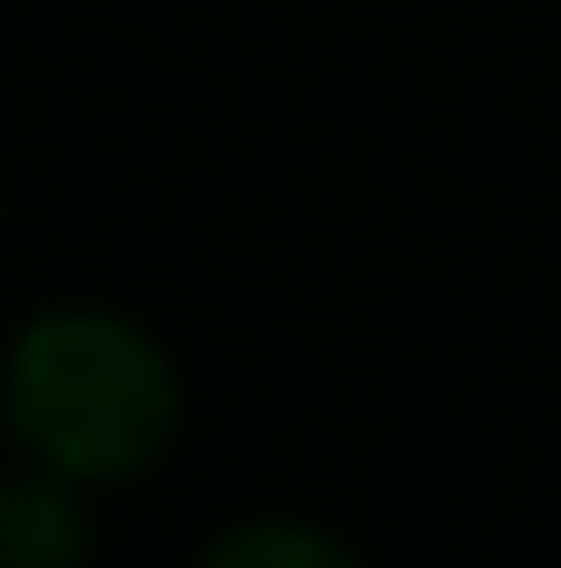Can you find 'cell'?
Returning a JSON list of instances; mask_svg holds the SVG:
<instances>
[{
  "label": "cell",
  "instance_id": "2",
  "mask_svg": "<svg viewBox=\"0 0 561 568\" xmlns=\"http://www.w3.org/2000/svg\"><path fill=\"white\" fill-rule=\"evenodd\" d=\"M91 486L26 462L0 478V568H83L91 552Z\"/></svg>",
  "mask_w": 561,
  "mask_h": 568
},
{
  "label": "cell",
  "instance_id": "1",
  "mask_svg": "<svg viewBox=\"0 0 561 568\" xmlns=\"http://www.w3.org/2000/svg\"><path fill=\"white\" fill-rule=\"evenodd\" d=\"M0 420L26 462L74 486H124L166 462L182 428V371L132 313L50 305L0 355Z\"/></svg>",
  "mask_w": 561,
  "mask_h": 568
},
{
  "label": "cell",
  "instance_id": "3",
  "mask_svg": "<svg viewBox=\"0 0 561 568\" xmlns=\"http://www.w3.org/2000/svg\"><path fill=\"white\" fill-rule=\"evenodd\" d=\"M190 568H363V560H355L347 536H331L314 519H240Z\"/></svg>",
  "mask_w": 561,
  "mask_h": 568
}]
</instances>
